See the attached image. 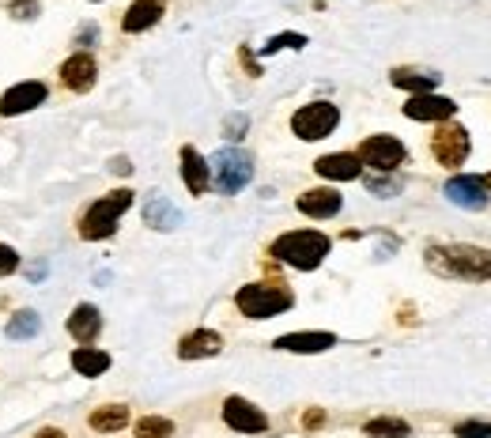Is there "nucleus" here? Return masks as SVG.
Wrapping results in <instances>:
<instances>
[{
	"mask_svg": "<svg viewBox=\"0 0 491 438\" xmlns=\"http://www.w3.org/2000/svg\"><path fill=\"white\" fill-rule=\"evenodd\" d=\"M427 265L454 280H491V250L480 245H431Z\"/></svg>",
	"mask_w": 491,
	"mask_h": 438,
	"instance_id": "f257e3e1",
	"label": "nucleus"
},
{
	"mask_svg": "<svg viewBox=\"0 0 491 438\" xmlns=\"http://www.w3.org/2000/svg\"><path fill=\"white\" fill-rule=\"evenodd\" d=\"M329 235H321V231H287L280 235L277 242H272V257L298 268V272H314L325 257H329Z\"/></svg>",
	"mask_w": 491,
	"mask_h": 438,
	"instance_id": "f03ea898",
	"label": "nucleus"
},
{
	"mask_svg": "<svg viewBox=\"0 0 491 438\" xmlns=\"http://www.w3.org/2000/svg\"><path fill=\"white\" fill-rule=\"evenodd\" d=\"M132 208V193L129 189H118V193H106L99 197L84 219H79V238H88V242H102V238H110L118 231V219Z\"/></svg>",
	"mask_w": 491,
	"mask_h": 438,
	"instance_id": "7ed1b4c3",
	"label": "nucleus"
},
{
	"mask_svg": "<svg viewBox=\"0 0 491 438\" xmlns=\"http://www.w3.org/2000/svg\"><path fill=\"white\" fill-rule=\"evenodd\" d=\"M235 307H238L246 318L265 321V318H277V314L291 310V307H295V295H291L284 284H246V287H238V295H235Z\"/></svg>",
	"mask_w": 491,
	"mask_h": 438,
	"instance_id": "20e7f679",
	"label": "nucleus"
},
{
	"mask_svg": "<svg viewBox=\"0 0 491 438\" xmlns=\"http://www.w3.org/2000/svg\"><path fill=\"white\" fill-rule=\"evenodd\" d=\"M208 174H212V185L220 189V193H238V189H246L254 182V159L242 148H220L208 159Z\"/></svg>",
	"mask_w": 491,
	"mask_h": 438,
	"instance_id": "39448f33",
	"label": "nucleus"
},
{
	"mask_svg": "<svg viewBox=\"0 0 491 438\" xmlns=\"http://www.w3.org/2000/svg\"><path fill=\"white\" fill-rule=\"evenodd\" d=\"M337 125H340V110L333 102H310L303 110H295L291 118V132L298 141H325Z\"/></svg>",
	"mask_w": 491,
	"mask_h": 438,
	"instance_id": "423d86ee",
	"label": "nucleus"
},
{
	"mask_svg": "<svg viewBox=\"0 0 491 438\" xmlns=\"http://www.w3.org/2000/svg\"><path fill=\"white\" fill-rule=\"evenodd\" d=\"M404 144L397 141V136H386V132H378V136H367V141L360 144L356 159L363 162V167L378 171V174H393L401 162H404Z\"/></svg>",
	"mask_w": 491,
	"mask_h": 438,
	"instance_id": "0eeeda50",
	"label": "nucleus"
},
{
	"mask_svg": "<svg viewBox=\"0 0 491 438\" xmlns=\"http://www.w3.org/2000/svg\"><path fill=\"white\" fill-rule=\"evenodd\" d=\"M431 155L443 162V167H461L469 159V132L454 125V121H443L431 136Z\"/></svg>",
	"mask_w": 491,
	"mask_h": 438,
	"instance_id": "6e6552de",
	"label": "nucleus"
},
{
	"mask_svg": "<svg viewBox=\"0 0 491 438\" xmlns=\"http://www.w3.org/2000/svg\"><path fill=\"white\" fill-rule=\"evenodd\" d=\"M224 423L238 434H261L268 431V416L261 412L257 404H250L246 397H227L224 401Z\"/></svg>",
	"mask_w": 491,
	"mask_h": 438,
	"instance_id": "1a4fd4ad",
	"label": "nucleus"
},
{
	"mask_svg": "<svg viewBox=\"0 0 491 438\" xmlns=\"http://www.w3.org/2000/svg\"><path fill=\"white\" fill-rule=\"evenodd\" d=\"M46 99H49V88L42 84V79H23V84L5 91V99H0V114H5V118L31 114V110L42 106Z\"/></svg>",
	"mask_w": 491,
	"mask_h": 438,
	"instance_id": "9d476101",
	"label": "nucleus"
},
{
	"mask_svg": "<svg viewBox=\"0 0 491 438\" xmlns=\"http://www.w3.org/2000/svg\"><path fill=\"white\" fill-rule=\"evenodd\" d=\"M95 79H99V65H95V57H91L88 49L72 53V57L61 65V84H65L68 91H76V95L91 91V88H95Z\"/></svg>",
	"mask_w": 491,
	"mask_h": 438,
	"instance_id": "9b49d317",
	"label": "nucleus"
},
{
	"mask_svg": "<svg viewBox=\"0 0 491 438\" xmlns=\"http://www.w3.org/2000/svg\"><path fill=\"white\" fill-rule=\"evenodd\" d=\"M457 114V102L454 99H443V95H413L404 102V118L413 121H454Z\"/></svg>",
	"mask_w": 491,
	"mask_h": 438,
	"instance_id": "f8f14e48",
	"label": "nucleus"
},
{
	"mask_svg": "<svg viewBox=\"0 0 491 438\" xmlns=\"http://www.w3.org/2000/svg\"><path fill=\"white\" fill-rule=\"evenodd\" d=\"M446 201L450 204H457V208H465V212H484L487 208V201H491V193L484 189V182L480 178H450L446 182Z\"/></svg>",
	"mask_w": 491,
	"mask_h": 438,
	"instance_id": "ddd939ff",
	"label": "nucleus"
},
{
	"mask_svg": "<svg viewBox=\"0 0 491 438\" xmlns=\"http://www.w3.org/2000/svg\"><path fill=\"white\" fill-rule=\"evenodd\" d=\"M295 204H298V212H303V215H310V219H333V215L340 212L344 197L337 193V189L321 185V189H307V193L298 197Z\"/></svg>",
	"mask_w": 491,
	"mask_h": 438,
	"instance_id": "4468645a",
	"label": "nucleus"
},
{
	"mask_svg": "<svg viewBox=\"0 0 491 438\" xmlns=\"http://www.w3.org/2000/svg\"><path fill=\"white\" fill-rule=\"evenodd\" d=\"M314 171L329 182H356L363 174V162L356 159V151H337V155H321L314 162Z\"/></svg>",
	"mask_w": 491,
	"mask_h": 438,
	"instance_id": "2eb2a0df",
	"label": "nucleus"
},
{
	"mask_svg": "<svg viewBox=\"0 0 491 438\" xmlns=\"http://www.w3.org/2000/svg\"><path fill=\"white\" fill-rule=\"evenodd\" d=\"M162 16H167V0H132L121 26H125V35H141L148 26H155Z\"/></svg>",
	"mask_w": 491,
	"mask_h": 438,
	"instance_id": "dca6fc26",
	"label": "nucleus"
},
{
	"mask_svg": "<svg viewBox=\"0 0 491 438\" xmlns=\"http://www.w3.org/2000/svg\"><path fill=\"white\" fill-rule=\"evenodd\" d=\"M182 178H185V189L193 197L208 193V185H212V174H208V159L197 151V148H182Z\"/></svg>",
	"mask_w": 491,
	"mask_h": 438,
	"instance_id": "f3484780",
	"label": "nucleus"
},
{
	"mask_svg": "<svg viewBox=\"0 0 491 438\" xmlns=\"http://www.w3.org/2000/svg\"><path fill=\"white\" fill-rule=\"evenodd\" d=\"M224 340L220 333H212V328H197V333H189L178 340V360H212V355H220Z\"/></svg>",
	"mask_w": 491,
	"mask_h": 438,
	"instance_id": "a211bd4d",
	"label": "nucleus"
},
{
	"mask_svg": "<svg viewBox=\"0 0 491 438\" xmlns=\"http://www.w3.org/2000/svg\"><path fill=\"white\" fill-rule=\"evenodd\" d=\"M337 344L333 333H287V337H277V351H295V355H318V351H329Z\"/></svg>",
	"mask_w": 491,
	"mask_h": 438,
	"instance_id": "6ab92c4d",
	"label": "nucleus"
},
{
	"mask_svg": "<svg viewBox=\"0 0 491 438\" xmlns=\"http://www.w3.org/2000/svg\"><path fill=\"white\" fill-rule=\"evenodd\" d=\"M68 333H72L79 344H91V340L102 333V314H99V307L79 303V307L68 314Z\"/></svg>",
	"mask_w": 491,
	"mask_h": 438,
	"instance_id": "aec40b11",
	"label": "nucleus"
},
{
	"mask_svg": "<svg viewBox=\"0 0 491 438\" xmlns=\"http://www.w3.org/2000/svg\"><path fill=\"white\" fill-rule=\"evenodd\" d=\"M144 224L148 227H155V231H174L178 224H182V212L167 201V197H148V204H144Z\"/></svg>",
	"mask_w": 491,
	"mask_h": 438,
	"instance_id": "412c9836",
	"label": "nucleus"
},
{
	"mask_svg": "<svg viewBox=\"0 0 491 438\" xmlns=\"http://www.w3.org/2000/svg\"><path fill=\"white\" fill-rule=\"evenodd\" d=\"M72 370H76L79 378H99V374L110 370V355H106L102 348L84 344V348L72 351Z\"/></svg>",
	"mask_w": 491,
	"mask_h": 438,
	"instance_id": "4be33fe9",
	"label": "nucleus"
},
{
	"mask_svg": "<svg viewBox=\"0 0 491 438\" xmlns=\"http://www.w3.org/2000/svg\"><path fill=\"white\" fill-rule=\"evenodd\" d=\"M390 79L397 88L413 91V95H431L434 88H439V76H434V72H416V68H393Z\"/></svg>",
	"mask_w": 491,
	"mask_h": 438,
	"instance_id": "5701e85b",
	"label": "nucleus"
},
{
	"mask_svg": "<svg viewBox=\"0 0 491 438\" xmlns=\"http://www.w3.org/2000/svg\"><path fill=\"white\" fill-rule=\"evenodd\" d=\"M121 427H129V408L125 404H102L91 412V431H99V434H114Z\"/></svg>",
	"mask_w": 491,
	"mask_h": 438,
	"instance_id": "b1692460",
	"label": "nucleus"
},
{
	"mask_svg": "<svg viewBox=\"0 0 491 438\" xmlns=\"http://www.w3.org/2000/svg\"><path fill=\"white\" fill-rule=\"evenodd\" d=\"M363 434L367 438H413V427H408L404 420H397V416H378V420H371L363 427Z\"/></svg>",
	"mask_w": 491,
	"mask_h": 438,
	"instance_id": "393cba45",
	"label": "nucleus"
},
{
	"mask_svg": "<svg viewBox=\"0 0 491 438\" xmlns=\"http://www.w3.org/2000/svg\"><path fill=\"white\" fill-rule=\"evenodd\" d=\"M38 328H42V318H38L35 310H19V314L8 321L5 333H8L12 340H31V337L38 333Z\"/></svg>",
	"mask_w": 491,
	"mask_h": 438,
	"instance_id": "a878e982",
	"label": "nucleus"
},
{
	"mask_svg": "<svg viewBox=\"0 0 491 438\" xmlns=\"http://www.w3.org/2000/svg\"><path fill=\"white\" fill-rule=\"evenodd\" d=\"M136 438H174V423L167 416H144L136 420Z\"/></svg>",
	"mask_w": 491,
	"mask_h": 438,
	"instance_id": "bb28decb",
	"label": "nucleus"
},
{
	"mask_svg": "<svg viewBox=\"0 0 491 438\" xmlns=\"http://www.w3.org/2000/svg\"><path fill=\"white\" fill-rule=\"evenodd\" d=\"M367 189H371L374 197H397V193H401V178L378 174V178H367Z\"/></svg>",
	"mask_w": 491,
	"mask_h": 438,
	"instance_id": "cd10ccee",
	"label": "nucleus"
},
{
	"mask_svg": "<svg viewBox=\"0 0 491 438\" xmlns=\"http://www.w3.org/2000/svg\"><path fill=\"white\" fill-rule=\"evenodd\" d=\"M307 38L303 35H277V38H268V46H261V53H280V49H303Z\"/></svg>",
	"mask_w": 491,
	"mask_h": 438,
	"instance_id": "c85d7f7f",
	"label": "nucleus"
},
{
	"mask_svg": "<svg viewBox=\"0 0 491 438\" xmlns=\"http://www.w3.org/2000/svg\"><path fill=\"white\" fill-rule=\"evenodd\" d=\"M16 268H19V254L12 245H0V276H12Z\"/></svg>",
	"mask_w": 491,
	"mask_h": 438,
	"instance_id": "c756f323",
	"label": "nucleus"
},
{
	"mask_svg": "<svg viewBox=\"0 0 491 438\" xmlns=\"http://www.w3.org/2000/svg\"><path fill=\"white\" fill-rule=\"evenodd\" d=\"M454 434L457 438H491V423H461Z\"/></svg>",
	"mask_w": 491,
	"mask_h": 438,
	"instance_id": "7c9ffc66",
	"label": "nucleus"
},
{
	"mask_svg": "<svg viewBox=\"0 0 491 438\" xmlns=\"http://www.w3.org/2000/svg\"><path fill=\"white\" fill-rule=\"evenodd\" d=\"M35 12H38L35 0H19V5H12V16H19V19H35Z\"/></svg>",
	"mask_w": 491,
	"mask_h": 438,
	"instance_id": "2f4dec72",
	"label": "nucleus"
},
{
	"mask_svg": "<svg viewBox=\"0 0 491 438\" xmlns=\"http://www.w3.org/2000/svg\"><path fill=\"white\" fill-rule=\"evenodd\" d=\"M242 132H246V118H231L227 121V136H231V141H238Z\"/></svg>",
	"mask_w": 491,
	"mask_h": 438,
	"instance_id": "473e14b6",
	"label": "nucleus"
},
{
	"mask_svg": "<svg viewBox=\"0 0 491 438\" xmlns=\"http://www.w3.org/2000/svg\"><path fill=\"white\" fill-rule=\"evenodd\" d=\"M35 438H65V431H57V427H42Z\"/></svg>",
	"mask_w": 491,
	"mask_h": 438,
	"instance_id": "72a5a7b5",
	"label": "nucleus"
},
{
	"mask_svg": "<svg viewBox=\"0 0 491 438\" xmlns=\"http://www.w3.org/2000/svg\"><path fill=\"white\" fill-rule=\"evenodd\" d=\"M321 420H325V416H321V412H310V416H307V427H318V423H321Z\"/></svg>",
	"mask_w": 491,
	"mask_h": 438,
	"instance_id": "f704fd0d",
	"label": "nucleus"
},
{
	"mask_svg": "<svg viewBox=\"0 0 491 438\" xmlns=\"http://www.w3.org/2000/svg\"><path fill=\"white\" fill-rule=\"evenodd\" d=\"M480 182H484V189H487V193H491V174H487V178H480Z\"/></svg>",
	"mask_w": 491,
	"mask_h": 438,
	"instance_id": "c9c22d12",
	"label": "nucleus"
}]
</instances>
